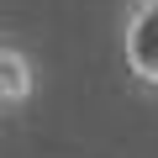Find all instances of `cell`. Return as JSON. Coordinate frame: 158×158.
I'll return each instance as SVG.
<instances>
[{
    "instance_id": "obj_1",
    "label": "cell",
    "mask_w": 158,
    "mask_h": 158,
    "mask_svg": "<svg viewBox=\"0 0 158 158\" xmlns=\"http://www.w3.org/2000/svg\"><path fill=\"white\" fill-rule=\"evenodd\" d=\"M116 53L132 95L158 100V0H127L116 21Z\"/></svg>"
},
{
    "instance_id": "obj_2",
    "label": "cell",
    "mask_w": 158,
    "mask_h": 158,
    "mask_svg": "<svg viewBox=\"0 0 158 158\" xmlns=\"http://www.w3.org/2000/svg\"><path fill=\"white\" fill-rule=\"evenodd\" d=\"M37 100V58L11 42V37H0V116L6 111H27Z\"/></svg>"
}]
</instances>
